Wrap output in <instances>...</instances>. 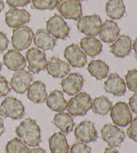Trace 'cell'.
Segmentation results:
<instances>
[{
	"instance_id": "obj_1",
	"label": "cell",
	"mask_w": 137,
	"mask_h": 153,
	"mask_svg": "<svg viewBox=\"0 0 137 153\" xmlns=\"http://www.w3.org/2000/svg\"><path fill=\"white\" fill-rule=\"evenodd\" d=\"M15 134L26 145L37 146L41 143V130L36 121L27 117L15 128Z\"/></svg>"
},
{
	"instance_id": "obj_2",
	"label": "cell",
	"mask_w": 137,
	"mask_h": 153,
	"mask_svg": "<svg viewBox=\"0 0 137 153\" xmlns=\"http://www.w3.org/2000/svg\"><path fill=\"white\" fill-rule=\"evenodd\" d=\"M92 100L89 94L80 92L72 97L67 103L66 110L74 116H83L92 108Z\"/></svg>"
},
{
	"instance_id": "obj_3",
	"label": "cell",
	"mask_w": 137,
	"mask_h": 153,
	"mask_svg": "<svg viewBox=\"0 0 137 153\" xmlns=\"http://www.w3.org/2000/svg\"><path fill=\"white\" fill-rule=\"evenodd\" d=\"M0 115L5 118L10 117L12 120H19L25 115V108L21 101L15 97H7L0 105Z\"/></svg>"
},
{
	"instance_id": "obj_4",
	"label": "cell",
	"mask_w": 137,
	"mask_h": 153,
	"mask_svg": "<svg viewBox=\"0 0 137 153\" xmlns=\"http://www.w3.org/2000/svg\"><path fill=\"white\" fill-rule=\"evenodd\" d=\"M34 32L27 26H21L13 29L12 44L15 50L21 51L31 45L34 38Z\"/></svg>"
},
{
	"instance_id": "obj_5",
	"label": "cell",
	"mask_w": 137,
	"mask_h": 153,
	"mask_svg": "<svg viewBox=\"0 0 137 153\" xmlns=\"http://www.w3.org/2000/svg\"><path fill=\"white\" fill-rule=\"evenodd\" d=\"M102 20L98 15L85 16L79 19L77 28L82 33L88 36H96L102 28Z\"/></svg>"
},
{
	"instance_id": "obj_6",
	"label": "cell",
	"mask_w": 137,
	"mask_h": 153,
	"mask_svg": "<svg viewBox=\"0 0 137 153\" xmlns=\"http://www.w3.org/2000/svg\"><path fill=\"white\" fill-rule=\"evenodd\" d=\"M56 9L66 19L78 20L82 16V4L78 0H59Z\"/></svg>"
},
{
	"instance_id": "obj_7",
	"label": "cell",
	"mask_w": 137,
	"mask_h": 153,
	"mask_svg": "<svg viewBox=\"0 0 137 153\" xmlns=\"http://www.w3.org/2000/svg\"><path fill=\"white\" fill-rule=\"evenodd\" d=\"M46 31L55 38L66 39L69 36L70 27L61 16L55 13L46 22Z\"/></svg>"
},
{
	"instance_id": "obj_8",
	"label": "cell",
	"mask_w": 137,
	"mask_h": 153,
	"mask_svg": "<svg viewBox=\"0 0 137 153\" xmlns=\"http://www.w3.org/2000/svg\"><path fill=\"white\" fill-rule=\"evenodd\" d=\"M110 110V117L116 126L126 127L132 121V114L127 103L117 102Z\"/></svg>"
},
{
	"instance_id": "obj_9",
	"label": "cell",
	"mask_w": 137,
	"mask_h": 153,
	"mask_svg": "<svg viewBox=\"0 0 137 153\" xmlns=\"http://www.w3.org/2000/svg\"><path fill=\"white\" fill-rule=\"evenodd\" d=\"M26 58L28 62V69L30 73L36 74L46 69L47 65L46 54L38 48L32 47L26 53Z\"/></svg>"
},
{
	"instance_id": "obj_10",
	"label": "cell",
	"mask_w": 137,
	"mask_h": 153,
	"mask_svg": "<svg viewBox=\"0 0 137 153\" xmlns=\"http://www.w3.org/2000/svg\"><path fill=\"white\" fill-rule=\"evenodd\" d=\"M100 133L103 140L105 141L111 148L119 146L125 138L124 131L116 126L110 124L104 126L101 129Z\"/></svg>"
},
{
	"instance_id": "obj_11",
	"label": "cell",
	"mask_w": 137,
	"mask_h": 153,
	"mask_svg": "<svg viewBox=\"0 0 137 153\" xmlns=\"http://www.w3.org/2000/svg\"><path fill=\"white\" fill-rule=\"evenodd\" d=\"M74 136L78 141L87 144L97 140L98 132L96 130L94 123L84 120L76 127Z\"/></svg>"
},
{
	"instance_id": "obj_12",
	"label": "cell",
	"mask_w": 137,
	"mask_h": 153,
	"mask_svg": "<svg viewBox=\"0 0 137 153\" xmlns=\"http://www.w3.org/2000/svg\"><path fill=\"white\" fill-rule=\"evenodd\" d=\"M64 56L71 66L75 68L83 67L87 62L86 53L76 44H72L65 48Z\"/></svg>"
},
{
	"instance_id": "obj_13",
	"label": "cell",
	"mask_w": 137,
	"mask_h": 153,
	"mask_svg": "<svg viewBox=\"0 0 137 153\" xmlns=\"http://www.w3.org/2000/svg\"><path fill=\"white\" fill-rule=\"evenodd\" d=\"M5 24L10 28L24 26L30 20V14L24 9L11 8L5 14Z\"/></svg>"
},
{
	"instance_id": "obj_14",
	"label": "cell",
	"mask_w": 137,
	"mask_h": 153,
	"mask_svg": "<svg viewBox=\"0 0 137 153\" xmlns=\"http://www.w3.org/2000/svg\"><path fill=\"white\" fill-rule=\"evenodd\" d=\"M32 79L33 76L31 73L26 70H21L13 75L10 85L15 93L23 94L27 91Z\"/></svg>"
},
{
	"instance_id": "obj_15",
	"label": "cell",
	"mask_w": 137,
	"mask_h": 153,
	"mask_svg": "<svg viewBox=\"0 0 137 153\" xmlns=\"http://www.w3.org/2000/svg\"><path fill=\"white\" fill-rule=\"evenodd\" d=\"M83 84V76L78 73H70L60 82L63 91L70 96L78 94L81 91Z\"/></svg>"
},
{
	"instance_id": "obj_16",
	"label": "cell",
	"mask_w": 137,
	"mask_h": 153,
	"mask_svg": "<svg viewBox=\"0 0 137 153\" xmlns=\"http://www.w3.org/2000/svg\"><path fill=\"white\" fill-rule=\"evenodd\" d=\"M3 60L4 65L11 71H20L26 67V58L15 49L8 51L4 54Z\"/></svg>"
},
{
	"instance_id": "obj_17",
	"label": "cell",
	"mask_w": 137,
	"mask_h": 153,
	"mask_svg": "<svg viewBox=\"0 0 137 153\" xmlns=\"http://www.w3.org/2000/svg\"><path fill=\"white\" fill-rule=\"evenodd\" d=\"M46 69L48 74L54 78H64L70 71V65L56 56L49 59Z\"/></svg>"
},
{
	"instance_id": "obj_18",
	"label": "cell",
	"mask_w": 137,
	"mask_h": 153,
	"mask_svg": "<svg viewBox=\"0 0 137 153\" xmlns=\"http://www.w3.org/2000/svg\"><path fill=\"white\" fill-rule=\"evenodd\" d=\"M105 89L115 96H122L126 92V83L116 73H112L105 81Z\"/></svg>"
},
{
	"instance_id": "obj_19",
	"label": "cell",
	"mask_w": 137,
	"mask_h": 153,
	"mask_svg": "<svg viewBox=\"0 0 137 153\" xmlns=\"http://www.w3.org/2000/svg\"><path fill=\"white\" fill-rule=\"evenodd\" d=\"M132 50V41L127 35H121L110 46V51L118 58H124L129 55Z\"/></svg>"
},
{
	"instance_id": "obj_20",
	"label": "cell",
	"mask_w": 137,
	"mask_h": 153,
	"mask_svg": "<svg viewBox=\"0 0 137 153\" xmlns=\"http://www.w3.org/2000/svg\"><path fill=\"white\" fill-rule=\"evenodd\" d=\"M120 34V28L114 21L106 20L102 24V28L99 33L100 40L103 42H114Z\"/></svg>"
},
{
	"instance_id": "obj_21",
	"label": "cell",
	"mask_w": 137,
	"mask_h": 153,
	"mask_svg": "<svg viewBox=\"0 0 137 153\" xmlns=\"http://www.w3.org/2000/svg\"><path fill=\"white\" fill-rule=\"evenodd\" d=\"M34 45L43 51L53 50L56 45V38L43 29H38L34 35Z\"/></svg>"
},
{
	"instance_id": "obj_22",
	"label": "cell",
	"mask_w": 137,
	"mask_h": 153,
	"mask_svg": "<svg viewBox=\"0 0 137 153\" xmlns=\"http://www.w3.org/2000/svg\"><path fill=\"white\" fill-rule=\"evenodd\" d=\"M46 85L41 81H35L27 89V98L34 103H42L46 102L48 96Z\"/></svg>"
},
{
	"instance_id": "obj_23",
	"label": "cell",
	"mask_w": 137,
	"mask_h": 153,
	"mask_svg": "<svg viewBox=\"0 0 137 153\" xmlns=\"http://www.w3.org/2000/svg\"><path fill=\"white\" fill-rule=\"evenodd\" d=\"M46 105L48 107L57 112H64L66 110L67 102L64 97V94L59 90H54L46 98Z\"/></svg>"
},
{
	"instance_id": "obj_24",
	"label": "cell",
	"mask_w": 137,
	"mask_h": 153,
	"mask_svg": "<svg viewBox=\"0 0 137 153\" xmlns=\"http://www.w3.org/2000/svg\"><path fill=\"white\" fill-rule=\"evenodd\" d=\"M49 146L52 153H68L70 146L67 143L64 133L56 132L48 140Z\"/></svg>"
},
{
	"instance_id": "obj_25",
	"label": "cell",
	"mask_w": 137,
	"mask_h": 153,
	"mask_svg": "<svg viewBox=\"0 0 137 153\" xmlns=\"http://www.w3.org/2000/svg\"><path fill=\"white\" fill-rule=\"evenodd\" d=\"M80 48L84 53L94 58L99 54L102 50V45L99 40L92 36L82 38L80 42Z\"/></svg>"
},
{
	"instance_id": "obj_26",
	"label": "cell",
	"mask_w": 137,
	"mask_h": 153,
	"mask_svg": "<svg viewBox=\"0 0 137 153\" xmlns=\"http://www.w3.org/2000/svg\"><path fill=\"white\" fill-rule=\"evenodd\" d=\"M106 16L112 20H120L125 14V6L123 0H108L106 4Z\"/></svg>"
},
{
	"instance_id": "obj_27",
	"label": "cell",
	"mask_w": 137,
	"mask_h": 153,
	"mask_svg": "<svg viewBox=\"0 0 137 153\" xmlns=\"http://www.w3.org/2000/svg\"><path fill=\"white\" fill-rule=\"evenodd\" d=\"M54 124L64 134L72 132L74 126L73 117L69 113L59 112L54 117Z\"/></svg>"
},
{
	"instance_id": "obj_28",
	"label": "cell",
	"mask_w": 137,
	"mask_h": 153,
	"mask_svg": "<svg viewBox=\"0 0 137 153\" xmlns=\"http://www.w3.org/2000/svg\"><path fill=\"white\" fill-rule=\"evenodd\" d=\"M87 69L91 76L97 80H102L108 76L109 67L101 60H92L89 62Z\"/></svg>"
},
{
	"instance_id": "obj_29",
	"label": "cell",
	"mask_w": 137,
	"mask_h": 153,
	"mask_svg": "<svg viewBox=\"0 0 137 153\" xmlns=\"http://www.w3.org/2000/svg\"><path fill=\"white\" fill-rule=\"evenodd\" d=\"M112 107V102H110L105 95L96 97L93 100L92 109L93 112L100 115L105 116L108 113Z\"/></svg>"
},
{
	"instance_id": "obj_30",
	"label": "cell",
	"mask_w": 137,
	"mask_h": 153,
	"mask_svg": "<svg viewBox=\"0 0 137 153\" xmlns=\"http://www.w3.org/2000/svg\"><path fill=\"white\" fill-rule=\"evenodd\" d=\"M7 153H29V150L19 138H14L8 142L5 147Z\"/></svg>"
},
{
	"instance_id": "obj_31",
	"label": "cell",
	"mask_w": 137,
	"mask_h": 153,
	"mask_svg": "<svg viewBox=\"0 0 137 153\" xmlns=\"http://www.w3.org/2000/svg\"><path fill=\"white\" fill-rule=\"evenodd\" d=\"M57 0H32V6L39 10H52L56 7Z\"/></svg>"
},
{
	"instance_id": "obj_32",
	"label": "cell",
	"mask_w": 137,
	"mask_h": 153,
	"mask_svg": "<svg viewBox=\"0 0 137 153\" xmlns=\"http://www.w3.org/2000/svg\"><path fill=\"white\" fill-rule=\"evenodd\" d=\"M125 79L128 89L131 91L137 93V69H133L128 71Z\"/></svg>"
},
{
	"instance_id": "obj_33",
	"label": "cell",
	"mask_w": 137,
	"mask_h": 153,
	"mask_svg": "<svg viewBox=\"0 0 137 153\" xmlns=\"http://www.w3.org/2000/svg\"><path fill=\"white\" fill-rule=\"evenodd\" d=\"M70 153H91V148L84 143H74L70 148Z\"/></svg>"
},
{
	"instance_id": "obj_34",
	"label": "cell",
	"mask_w": 137,
	"mask_h": 153,
	"mask_svg": "<svg viewBox=\"0 0 137 153\" xmlns=\"http://www.w3.org/2000/svg\"><path fill=\"white\" fill-rule=\"evenodd\" d=\"M10 83L4 76L0 75V97L7 95L11 91Z\"/></svg>"
},
{
	"instance_id": "obj_35",
	"label": "cell",
	"mask_w": 137,
	"mask_h": 153,
	"mask_svg": "<svg viewBox=\"0 0 137 153\" xmlns=\"http://www.w3.org/2000/svg\"><path fill=\"white\" fill-rule=\"evenodd\" d=\"M127 134L128 138L137 142V116L132 120L130 126L127 128Z\"/></svg>"
},
{
	"instance_id": "obj_36",
	"label": "cell",
	"mask_w": 137,
	"mask_h": 153,
	"mask_svg": "<svg viewBox=\"0 0 137 153\" xmlns=\"http://www.w3.org/2000/svg\"><path fill=\"white\" fill-rule=\"evenodd\" d=\"M31 0H6L7 4L12 8L24 7L28 5Z\"/></svg>"
},
{
	"instance_id": "obj_37",
	"label": "cell",
	"mask_w": 137,
	"mask_h": 153,
	"mask_svg": "<svg viewBox=\"0 0 137 153\" xmlns=\"http://www.w3.org/2000/svg\"><path fill=\"white\" fill-rule=\"evenodd\" d=\"M9 44V40L4 32L0 31V53L6 50Z\"/></svg>"
},
{
	"instance_id": "obj_38",
	"label": "cell",
	"mask_w": 137,
	"mask_h": 153,
	"mask_svg": "<svg viewBox=\"0 0 137 153\" xmlns=\"http://www.w3.org/2000/svg\"><path fill=\"white\" fill-rule=\"evenodd\" d=\"M128 105L133 112L137 114V94H133L130 97L129 101H128Z\"/></svg>"
},
{
	"instance_id": "obj_39",
	"label": "cell",
	"mask_w": 137,
	"mask_h": 153,
	"mask_svg": "<svg viewBox=\"0 0 137 153\" xmlns=\"http://www.w3.org/2000/svg\"><path fill=\"white\" fill-rule=\"evenodd\" d=\"M29 153H46V152L42 148H34L32 149Z\"/></svg>"
},
{
	"instance_id": "obj_40",
	"label": "cell",
	"mask_w": 137,
	"mask_h": 153,
	"mask_svg": "<svg viewBox=\"0 0 137 153\" xmlns=\"http://www.w3.org/2000/svg\"><path fill=\"white\" fill-rule=\"evenodd\" d=\"M5 131V127H4V121H3V119L0 117V136H1L3 134H4Z\"/></svg>"
},
{
	"instance_id": "obj_41",
	"label": "cell",
	"mask_w": 137,
	"mask_h": 153,
	"mask_svg": "<svg viewBox=\"0 0 137 153\" xmlns=\"http://www.w3.org/2000/svg\"><path fill=\"white\" fill-rule=\"evenodd\" d=\"M132 48H133L134 51H135V58L137 59V38L134 40L133 45L132 46Z\"/></svg>"
},
{
	"instance_id": "obj_42",
	"label": "cell",
	"mask_w": 137,
	"mask_h": 153,
	"mask_svg": "<svg viewBox=\"0 0 137 153\" xmlns=\"http://www.w3.org/2000/svg\"><path fill=\"white\" fill-rule=\"evenodd\" d=\"M103 153H119L118 150L115 149L114 148H106L105 152Z\"/></svg>"
},
{
	"instance_id": "obj_43",
	"label": "cell",
	"mask_w": 137,
	"mask_h": 153,
	"mask_svg": "<svg viewBox=\"0 0 137 153\" xmlns=\"http://www.w3.org/2000/svg\"><path fill=\"white\" fill-rule=\"evenodd\" d=\"M5 8V4L4 2L0 0V13L1 12L2 10H4V9Z\"/></svg>"
},
{
	"instance_id": "obj_44",
	"label": "cell",
	"mask_w": 137,
	"mask_h": 153,
	"mask_svg": "<svg viewBox=\"0 0 137 153\" xmlns=\"http://www.w3.org/2000/svg\"><path fill=\"white\" fill-rule=\"evenodd\" d=\"M1 67H2V64L1 63V62H0V71H1Z\"/></svg>"
},
{
	"instance_id": "obj_45",
	"label": "cell",
	"mask_w": 137,
	"mask_h": 153,
	"mask_svg": "<svg viewBox=\"0 0 137 153\" xmlns=\"http://www.w3.org/2000/svg\"><path fill=\"white\" fill-rule=\"evenodd\" d=\"M78 1H86V0H78Z\"/></svg>"
}]
</instances>
